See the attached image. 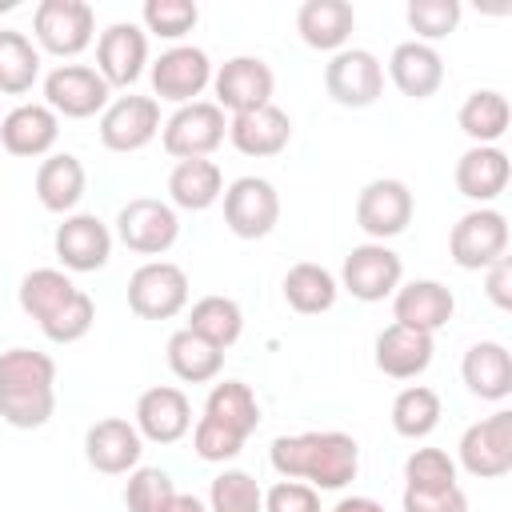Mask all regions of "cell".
Returning a JSON list of instances; mask_svg holds the SVG:
<instances>
[{
  "instance_id": "obj_15",
  "label": "cell",
  "mask_w": 512,
  "mask_h": 512,
  "mask_svg": "<svg viewBox=\"0 0 512 512\" xmlns=\"http://www.w3.org/2000/svg\"><path fill=\"white\" fill-rule=\"evenodd\" d=\"M160 132L156 96H120L100 112V144L108 152H140Z\"/></svg>"
},
{
  "instance_id": "obj_1",
  "label": "cell",
  "mask_w": 512,
  "mask_h": 512,
  "mask_svg": "<svg viewBox=\"0 0 512 512\" xmlns=\"http://www.w3.org/2000/svg\"><path fill=\"white\" fill-rule=\"evenodd\" d=\"M268 460L284 480H304L316 492H336L356 480L360 444L348 432H296L276 436Z\"/></svg>"
},
{
  "instance_id": "obj_45",
  "label": "cell",
  "mask_w": 512,
  "mask_h": 512,
  "mask_svg": "<svg viewBox=\"0 0 512 512\" xmlns=\"http://www.w3.org/2000/svg\"><path fill=\"white\" fill-rule=\"evenodd\" d=\"M240 448H244V440H240L236 432L212 424L208 416L196 420V428H192V452H196L200 460H208V464H224V460H236Z\"/></svg>"
},
{
  "instance_id": "obj_37",
  "label": "cell",
  "mask_w": 512,
  "mask_h": 512,
  "mask_svg": "<svg viewBox=\"0 0 512 512\" xmlns=\"http://www.w3.org/2000/svg\"><path fill=\"white\" fill-rule=\"evenodd\" d=\"M440 416H444L440 396H436V388H428V384H408V388H400L396 400H392V428H396V436H404V440H424V436H432L436 424H440Z\"/></svg>"
},
{
  "instance_id": "obj_20",
  "label": "cell",
  "mask_w": 512,
  "mask_h": 512,
  "mask_svg": "<svg viewBox=\"0 0 512 512\" xmlns=\"http://www.w3.org/2000/svg\"><path fill=\"white\" fill-rule=\"evenodd\" d=\"M140 452H144V440L136 432L132 420L124 416H108V420H96L88 432H84V460L104 472V476H124L140 464Z\"/></svg>"
},
{
  "instance_id": "obj_19",
  "label": "cell",
  "mask_w": 512,
  "mask_h": 512,
  "mask_svg": "<svg viewBox=\"0 0 512 512\" xmlns=\"http://www.w3.org/2000/svg\"><path fill=\"white\" fill-rule=\"evenodd\" d=\"M136 432L140 440H152V444H176L188 436L192 428V404L180 388L172 384H156L148 392H140L136 400Z\"/></svg>"
},
{
  "instance_id": "obj_30",
  "label": "cell",
  "mask_w": 512,
  "mask_h": 512,
  "mask_svg": "<svg viewBox=\"0 0 512 512\" xmlns=\"http://www.w3.org/2000/svg\"><path fill=\"white\" fill-rule=\"evenodd\" d=\"M224 196V176L216 160H176L168 172V200L184 212H204Z\"/></svg>"
},
{
  "instance_id": "obj_49",
  "label": "cell",
  "mask_w": 512,
  "mask_h": 512,
  "mask_svg": "<svg viewBox=\"0 0 512 512\" xmlns=\"http://www.w3.org/2000/svg\"><path fill=\"white\" fill-rule=\"evenodd\" d=\"M332 512H384V504L372 500V496H344Z\"/></svg>"
},
{
  "instance_id": "obj_48",
  "label": "cell",
  "mask_w": 512,
  "mask_h": 512,
  "mask_svg": "<svg viewBox=\"0 0 512 512\" xmlns=\"http://www.w3.org/2000/svg\"><path fill=\"white\" fill-rule=\"evenodd\" d=\"M484 292L496 308H504V312L512 308V260L508 256L484 268Z\"/></svg>"
},
{
  "instance_id": "obj_50",
  "label": "cell",
  "mask_w": 512,
  "mask_h": 512,
  "mask_svg": "<svg viewBox=\"0 0 512 512\" xmlns=\"http://www.w3.org/2000/svg\"><path fill=\"white\" fill-rule=\"evenodd\" d=\"M168 512H208V508H204V504H200L196 496H188V492H180V496H176V504H172Z\"/></svg>"
},
{
  "instance_id": "obj_13",
  "label": "cell",
  "mask_w": 512,
  "mask_h": 512,
  "mask_svg": "<svg viewBox=\"0 0 512 512\" xmlns=\"http://www.w3.org/2000/svg\"><path fill=\"white\" fill-rule=\"evenodd\" d=\"M356 224L376 244L400 236L412 224V192H408V184L392 180V176L368 180L360 188V196H356Z\"/></svg>"
},
{
  "instance_id": "obj_10",
  "label": "cell",
  "mask_w": 512,
  "mask_h": 512,
  "mask_svg": "<svg viewBox=\"0 0 512 512\" xmlns=\"http://www.w3.org/2000/svg\"><path fill=\"white\" fill-rule=\"evenodd\" d=\"M404 280V260L388 248V244H356L348 256H344V268H340V284L344 292H352V300L360 304H380L388 300Z\"/></svg>"
},
{
  "instance_id": "obj_31",
  "label": "cell",
  "mask_w": 512,
  "mask_h": 512,
  "mask_svg": "<svg viewBox=\"0 0 512 512\" xmlns=\"http://www.w3.org/2000/svg\"><path fill=\"white\" fill-rule=\"evenodd\" d=\"M204 416L212 424L236 432L240 440H248L260 424V400L244 380H224V384H212V392L204 400Z\"/></svg>"
},
{
  "instance_id": "obj_35",
  "label": "cell",
  "mask_w": 512,
  "mask_h": 512,
  "mask_svg": "<svg viewBox=\"0 0 512 512\" xmlns=\"http://www.w3.org/2000/svg\"><path fill=\"white\" fill-rule=\"evenodd\" d=\"M76 292H80V288L72 284L68 272H60V268H36V272H28V276L20 280V308H24L36 324H48L60 308L72 304Z\"/></svg>"
},
{
  "instance_id": "obj_9",
  "label": "cell",
  "mask_w": 512,
  "mask_h": 512,
  "mask_svg": "<svg viewBox=\"0 0 512 512\" xmlns=\"http://www.w3.org/2000/svg\"><path fill=\"white\" fill-rule=\"evenodd\" d=\"M116 236L128 252L140 256H164L176 236H180V216L172 204L152 200V196H136L116 212Z\"/></svg>"
},
{
  "instance_id": "obj_24",
  "label": "cell",
  "mask_w": 512,
  "mask_h": 512,
  "mask_svg": "<svg viewBox=\"0 0 512 512\" xmlns=\"http://www.w3.org/2000/svg\"><path fill=\"white\" fill-rule=\"evenodd\" d=\"M60 136V116L48 104H16L0 120V148L12 156H44Z\"/></svg>"
},
{
  "instance_id": "obj_7",
  "label": "cell",
  "mask_w": 512,
  "mask_h": 512,
  "mask_svg": "<svg viewBox=\"0 0 512 512\" xmlns=\"http://www.w3.org/2000/svg\"><path fill=\"white\" fill-rule=\"evenodd\" d=\"M188 304V276L172 260H148L128 276V308L140 320H172Z\"/></svg>"
},
{
  "instance_id": "obj_46",
  "label": "cell",
  "mask_w": 512,
  "mask_h": 512,
  "mask_svg": "<svg viewBox=\"0 0 512 512\" xmlns=\"http://www.w3.org/2000/svg\"><path fill=\"white\" fill-rule=\"evenodd\" d=\"M260 512H320V492L304 480H280L264 492Z\"/></svg>"
},
{
  "instance_id": "obj_4",
  "label": "cell",
  "mask_w": 512,
  "mask_h": 512,
  "mask_svg": "<svg viewBox=\"0 0 512 512\" xmlns=\"http://www.w3.org/2000/svg\"><path fill=\"white\" fill-rule=\"evenodd\" d=\"M448 256L464 272H484L488 264L508 256V220L496 208L464 212L448 232Z\"/></svg>"
},
{
  "instance_id": "obj_44",
  "label": "cell",
  "mask_w": 512,
  "mask_h": 512,
  "mask_svg": "<svg viewBox=\"0 0 512 512\" xmlns=\"http://www.w3.org/2000/svg\"><path fill=\"white\" fill-rule=\"evenodd\" d=\"M92 320H96V304H92V296L80 288L68 308H60L48 324H40V332H44L52 344H76V340H84V336L92 332Z\"/></svg>"
},
{
  "instance_id": "obj_38",
  "label": "cell",
  "mask_w": 512,
  "mask_h": 512,
  "mask_svg": "<svg viewBox=\"0 0 512 512\" xmlns=\"http://www.w3.org/2000/svg\"><path fill=\"white\" fill-rule=\"evenodd\" d=\"M40 80V52L16 28H0V92L24 96Z\"/></svg>"
},
{
  "instance_id": "obj_3",
  "label": "cell",
  "mask_w": 512,
  "mask_h": 512,
  "mask_svg": "<svg viewBox=\"0 0 512 512\" xmlns=\"http://www.w3.org/2000/svg\"><path fill=\"white\" fill-rule=\"evenodd\" d=\"M224 136H228V116L212 100L180 104L160 128L164 152L176 160H208L224 144Z\"/></svg>"
},
{
  "instance_id": "obj_28",
  "label": "cell",
  "mask_w": 512,
  "mask_h": 512,
  "mask_svg": "<svg viewBox=\"0 0 512 512\" xmlns=\"http://www.w3.org/2000/svg\"><path fill=\"white\" fill-rule=\"evenodd\" d=\"M432 336L428 332H416V328H404V324H388L380 336H376V368L392 380H412L420 376L428 364H432Z\"/></svg>"
},
{
  "instance_id": "obj_8",
  "label": "cell",
  "mask_w": 512,
  "mask_h": 512,
  "mask_svg": "<svg viewBox=\"0 0 512 512\" xmlns=\"http://www.w3.org/2000/svg\"><path fill=\"white\" fill-rule=\"evenodd\" d=\"M460 468L476 480H500L512 472V412L496 408L460 436Z\"/></svg>"
},
{
  "instance_id": "obj_40",
  "label": "cell",
  "mask_w": 512,
  "mask_h": 512,
  "mask_svg": "<svg viewBox=\"0 0 512 512\" xmlns=\"http://www.w3.org/2000/svg\"><path fill=\"white\" fill-rule=\"evenodd\" d=\"M176 484L164 468H132L124 484V504L128 512H168L176 504Z\"/></svg>"
},
{
  "instance_id": "obj_12",
  "label": "cell",
  "mask_w": 512,
  "mask_h": 512,
  "mask_svg": "<svg viewBox=\"0 0 512 512\" xmlns=\"http://www.w3.org/2000/svg\"><path fill=\"white\" fill-rule=\"evenodd\" d=\"M108 92L112 88L104 84V76L88 64H56L44 76V104L68 120H88V116L104 112Z\"/></svg>"
},
{
  "instance_id": "obj_5",
  "label": "cell",
  "mask_w": 512,
  "mask_h": 512,
  "mask_svg": "<svg viewBox=\"0 0 512 512\" xmlns=\"http://www.w3.org/2000/svg\"><path fill=\"white\" fill-rule=\"evenodd\" d=\"M36 44L52 56H80L96 36V12L84 0H40L32 16Z\"/></svg>"
},
{
  "instance_id": "obj_25",
  "label": "cell",
  "mask_w": 512,
  "mask_h": 512,
  "mask_svg": "<svg viewBox=\"0 0 512 512\" xmlns=\"http://www.w3.org/2000/svg\"><path fill=\"white\" fill-rule=\"evenodd\" d=\"M356 28V12L348 0H304L296 8V32L316 52H340Z\"/></svg>"
},
{
  "instance_id": "obj_47",
  "label": "cell",
  "mask_w": 512,
  "mask_h": 512,
  "mask_svg": "<svg viewBox=\"0 0 512 512\" xmlns=\"http://www.w3.org/2000/svg\"><path fill=\"white\" fill-rule=\"evenodd\" d=\"M404 512H468L464 488H444V492H408L404 488Z\"/></svg>"
},
{
  "instance_id": "obj_27",
  "label": "cell",
  "mask_w": 512,
  "mask_h": 512,
  "mask_svg": "<svg viewBox=\"0 0 512 512\" xmlns=\"http://www.w3.org/2000/svg\"><path fill=\"white\" fill-rule=\"evenodd\" d=\"M460 376H464L468 392L480 396V400L500 404V400L512 396V356H508V348L500 340L472 344L464 352V360H460Z\"/></svg>"
},
{
  "instance_id": "obj_23",
  "label": "cell",
  "mask_w": 512,
  "mask_h": 512,
  "mask_svg": "<svg viewBox=\"0 0 512 512\" xmlns=\"http://www.w3.org/2000/svg\"><path fill=\"white\" fill-rule=\"evenodd\" d=\"M388 76L392 84L408 96V100H428L440 92L444 84V60L432 44H420V40H404L392 48L388 56Z\"/></svg>"
},
{
  "instance_id": "obj_18",
  "label": "cell",
  "mask_w": 512,
  "mask_h": 512,
  "mask_svg": "<svg viewBox=\"0 0 512 512\" xmlns=\"http://www.w3.org/2000/svg\"><path fill=\"white\" fill-rule=\"evenodd\" d=\"M148 64V32L136 24H108L96 40V72L108 88H128L144 76Z\"/></svg>"
},
{
  "instance_id": "obj_2",
  "label": "cell",
  "mask_w": 512,
  "mask_h": 512,
  "mask_svg": "<svg viewBox=\"0 0 512 512\" xmlns=\"http://www.w3.org/2000/svg\"><path fill=\"white\" fill-rule=\"evenodd\" d=\"M56 412V360L36 348L0 352V420L32 432Z\"/></svg>"
},
{
  "instance_id": "obj_33",
  "label": "cell",
  "mask_w": 512,
  "mask_h": 512,
  "mask_svg": "<svg viewBox=\"0 0 512 512\" xmlns=\"http://www.w3.org/2000/svg\"><path fill=\"white\" fill-rule=\"evenodd\" d=\"M164 356H168L172 376L184 380V384H208V380H216L220 368H224V352H220L216 344L200 340V336L188 332V328H180V332L168 336V352H164Z\"/></svg>"
},
{
  "instance_id": "obj_17",
  "label": "cell",
  "mask_w": 512,
  "mask_h": 512,
  "mask_svg": "<svg viewBox=\"0 0 512 512\" xmlns=\"http://www.w3.org/2000/svg\"><path fill=\"white\" fill-rule=\"evenodd\" d=\"M52 248H56V260L64 264V272H96L112 256V232L100 216L72 212V216H64V224H56Z\"/></svg>"
},
{
  "instance_id": "obj_34",
  "label": "cell",
  "mask_w": 512,
  "mask_h": 512,
  "mask_svg": "<svg viewBox=\"0 0 512 512\" xmlns=\"http://www.w3.org/2000/svg\"><path fill=\"white\" fill-rule=\"evenodd\" d=\"M508 120H512V108L496 88H476L456 112V124L472 144H496L508 132Z\"/></svg>"
},
{
  "instance_id": "obj_42",
  "label": "cell",
  "mask_w": 512,
  "mask_h": 512,
  "mask_svg": "<svg viewBox=\"0 0 512 512\" xmlns=\"http://www.w3.org/2000/svg\"><path fill=\"white\" fill-rule=\"evenodd\" d=\"M140 16H144V28L152 36H160V40H184L196 28L200 8L192 0H144Z\"/></svg>"
},
{
  "instance_id": "obj_26",
  "label": "cell",
  "mask_w": 512,
  "mask_h": 512,
  "mask_svg": "<svg viewBox=\"0 0 512 512\" xmlns=\"http://www.w3.org/2000/svg\"><path fill=\"white\" fill-rule=\"evenodd\" d=\"M456 192L464 200H476L480 208L488 200H496L508 188V156L496 144H472L460 160H456Z\"/></svg>"
},
{
  "instance_id": "obj_6",
  "label": "cell",
  "mask_w": 512,
  "mask_h": 512,
  "mask_svg": "<svg viewBox=\"0 0 512 512\" xmlns=\"http://www.w3.org/2000/svg\"><path fill=\"white\" fill-rule=\"evenodd\" d=\"M224 224L240 240H264L280 224V192L264 176H240L224 188Z\"/></svg>"
},
{
  "instance_id": "obj_39",
  "label": "cell",
  "mask_w": 512,
  "mask_h": 512,
  "mask_svg": "<svg viewBox=\"0 0 512 512\" xmlns=\"http://www.w3.org/2000/svg\"><path fill=\"white\" fill-rule=\"evenodd\" d=\"M404 488L408 492H444V488H456V460L444 448H416L404 460Z\"/></svg>"
},
{
  "instance_id": "obj_29",
  "label": "cell",
  "mask_w": 512,
  "mask_h": 512,
  "mask_svg": "<svg viewBox=\"0 0 512 512\" xmlns=\"http://www.w3.org/2000/svg\"><path fill=\"white\" fill-rule=\"evenodd\" d=\"M88 188V172L72 152H56L48 160H40L36 168V200L56 212V216H72V208L84 200Z\"/></svg>"
},
{
  "instance_id": "obj_36",
  "label": "cell",
  "mask_w": 512,
  "mask_h": 512,
  "mask_svg": "<svg viewBox=\"0 0 512 512\" xmlns=\"http://www.w3.org/2000/svg\"><path fill=\"white\" fill-rule=\"evenodd\" d=\"M184 328L224 352V348H232V344L240 340V332H244V312H240V304H236L232 296H200V300L192 304Z\"/></svg>"
},
{
  "instance_id": "obj_41",
  "label": "cell",
  "mask_w": 512,
  "mask_h": 512,
  "mask_svg": "<svg viewBox=\"0 0 512 512\" xmlns=\"http://www.w3.org/2000/svg\"><path fill=\"white\" fill-rule=\"evenodd\" d=\"M260 508H264V492L248 472L228 468L212 480L208 512H260Z\"/></svg>"
},
{
  "instance_id": "obj_22",
  "label": "cell",
  "mask_w": 512,
  "mask_h": 512,
  "mask_svg": "<svg viewBox=\"0 0 512 512\" xmlns=\"http://www.w3.org/2000/svg\"><path fill=\"white\" fill-rule=\"evenodd\" d=\"M452 312H456V296L440 280H408L392 292V316L404 328L432 336L452 320Z\"/></svg>"
},
{
  "instance_id": "obj_21",
  "label": "cell",
  "mask_w": 512,
  "mask_h": 512,
  "mask_svg": "<svg viewBox=\"0 0 512 512\" xmlns=\"http://www.w3.org/2000/svg\"><path fill=\"white\" fill-rule=\"evenodd\" d=\"M228 140L240 156H252V160H268V156H280L292 140V120L284 108L276 104H264V108H252V112H240L228 120Z\"/></svg>"
},
{
  "instance_id": "obj_32",
  "label": "cell",
  "mask_w": 512,
  "mask_h": 512,
  "mask_svg": "<svg viewBox=\"0 0 512 512\" xmlns=\"http://www.w3.org/2000/svg\"><path fill=\"white\" fill-rule=\"evenodd\" d=\"M340 296V284L336 276L324 268V264H312V260H300L284 272V300L300 312V316H320L336 304Z\"/></svg>"
},
{
  "instance_id": "obj_16",
  "label": "cell",
  "mask_w": 512,
  "mask_h": 512,
  "mask_svg": "<svg viewBox=\"0 0 512 512\" xmlns=\"http://www.w3.org/2000/svg\"><path fill=\"white\" fill-rule=\"evenodd\" d=\"M212 84V60L196 44H176L152 64V92L172 104H192Z\"/></svg>"
},
{
  "instance_id": "obj_11",
  "label": "cell",
  "mask_w": 512,
  "mask_h": 512,
  "mask_svg": "<svg viewBox=\"0 0 512 512\" xmlns=\"http://www.w3.org/2000/svg\"><path fill=\"white\" fill-rule=\"evenodd\" d=\"M324 88L340 108H372L384 96V64L368 48H340L324 68Z\"/></svg>"
},
{
  "instance_id": "obj_43",
  "label": "cell",
  "mask_w": 512,
  "mask_h": 512,
  "mask_svg": "<svg viewBox=\"0 0 512 512\" xmlns=\"http://www.w3.org/2000/svg\"><path fill=\"white\" fill-rule=\"evenodd\" d=\"M404 16H408V28L420 36V44H428V40H440V36L456 32L460 0H408Z\"/></svg>"
},
{
  "instance_id": "obj_14",
  "label": "cell",
  "mask_w": 512,
  "mask_h": 512,
  "mask_svg": "<svg viewBox=\"0 0 512 512\" xmlns=\"http://www.w3.org/2000/svg\"><path fill=\"white\" fill-rule=\"evenodd\" d=\"M212 88H216V108L220 112H252V108H264L272 104V88H276V76L272 68L260 60V56H232L224 60L216 72H212Z\"/></svg>"
}]
</instances>
